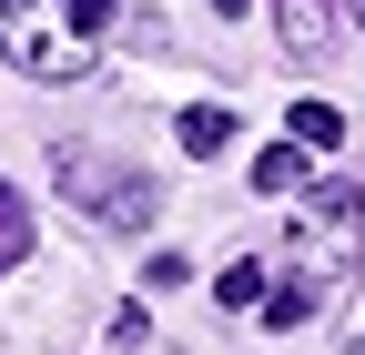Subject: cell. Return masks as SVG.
<instances>
[{"label":"cell","instance_id":"1","mask_svg":"<svg viewBox=\"0 0 365 355\" xmlns=\"http://www.w3.org/2000/svg\"><path fill=\"white\" fill-rule=\"evenodd\" d=\"M112 21L122 0H0V61H21L31 81H81L102 61Z\"/></svg>","mask_w":365,"mask_h":355},{"label":"cell","instance_id":"2","mask_svg":"<svg viewBox=\"0 0 365 355\" xmlns=\"http://www.w3.org/2000/svg\"><path fill=\"white\" fill-rule=\"evenodd\" d=\"M61 193H71V213H81V224H102L112 244H132V234H153V183H143V173H122V163H102V153H61Z\"/></svg>","mask_w":365,"mask_h":355},{"label":"cell","instance_id":"3","mask_svg":"<svg viewBox=\"0 0 365 355\" xmlns=\"http://www.w3.org/2000/svg\"><path fill=\"white\" fill-rule=\"evenodd\" d=\"M284 244L304 254V284L355 274V244H365V183H304V213H294Z\"/></svg>","mask_w":365,"mask_h":355},{"label":"cell","instance_id":"4","mask_svg":"<svg viewBox=\"0 0 365 355\" xmlns=\"http://www.w3.org/2000/svg\"><path fill=\"white\" fill-rule=\"evenodd\" d=\"M274 31H284L294 51H325V31H335V11H325V0H274Z\"/></svg>","mask_w":365,"mask_h":355},{"label":"cell","instance_id":"5","mask_svg":"<svg viewBox=\"0 0 365 355\" xmlns=\"http://www.w3.org/2000/svg\"><path fill=\"white\" fill-rule=\"evenodd\" d=\"M304 163H314L304 143H264V163H254V183H264V193H304V183H314Z\"/></svg>","mask_w":365,"mask_h":355},{"label":"cell","instance_id":"6","mask_svg":"<svg viewBox=\"0 0 365 355\" xmlns=\"http://www.w3.org/2000/svg\"><path fill=\"white\" fill-rule=\"evenodd\" d=\"M21 254H31V203H21V183H11V173H0V274H11Z\"/></svg>","mask_w":365,"mask_h":355},{"label":"cell","instance_id":"7","mask_svg":"<svg viewBox=\"0 0 365 355\" xmlns=\"http://www.w3.org/2000/svg\"><path fill=\"white\" fill-rule=\"evenodd\" d=\"M223 143H234V112H223V102H193V112H182V153H223Z\"/></svg>","mask_w":365,"mask_h":355},{"label":"cell","instance_id":"8","mask_svg":"<svg viewBox=\"0 0 365 355\" xmlns=\"http://www.w3.org/2000/svg\"><path fill=\"white\" fill-rule=\"evenodd\" d=\"M294 143L304 153H345V112L335 102H294Z\"/></svg>","mask_w":365,"mask_h":355},{"label":"cell","instance_id":"9","mask_svg":"<svg viewBox=\"0 0 365 355\" xmlns=\"http://www.w3.org/2000/svg\"><path fill=\"white\" fill-rule=\"evenodd\" d=\"M213 294L234 304V315H254V304H264V254H244V264H223V274H213Z\"/></svg>","mask_w":365,"mask_h":355},{"label":"cell","instance_id":"10","mask_svg":"<svg viewBox=\"0 0 365 355\" xmlns=\"http://www.w3.org/2000/svg\"><path fill=\"white\" fill-rule=\"evenodd\" d=\"M143 284H153V294H173V284H193V264H182V254H153V264H143Z\"/></svg>","mask_w":365,"mask_h":355},{"label":"cell","instance_id":"11","mask_svg":"<svg viewBox=\"0 0 365 355\" xmlns=\"http://www.w3.org/2000/svg\"><path fill=\"white\" fill-rule=\"evenodd\" d=\"M355 31H365V11H355Z\"/></svg>","mask_w":365,"mask_h":355}]
</instances>
